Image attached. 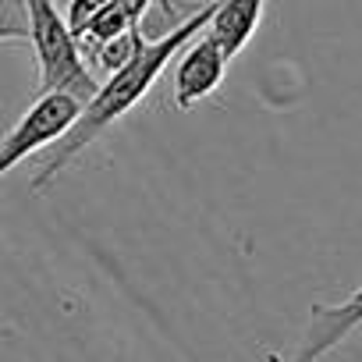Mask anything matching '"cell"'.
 Segmentation results:
<instances>
[{"label": "cell", "instance_id": "6da1fadb", "mask_svg": "<svg viewBox=\"0 0 362 362\" xmlns=\"http://www.w3.org/2000/svg\"><path fill=\"white\" fill-rule=\"evenodd\" d=\"M214 4H217V0L196 8L185 22H177V25H174L170 33H163L160 40H139V43H135L132 57H128L124 64H117V68L107 75V82H100V89L82 103V110H78V117L71 121V128H68L54 146H47V156L40 160L36 174L29 177V189H33V192H43L47 185H54V181L61 177V170H64L71 160H78L110 124H117L124 114H132V110L149 96L153 82H156V78L163 75V68L177 57V50L206 29V22H210V15H214Z\"/></svg>", "mask_w": 362, "mask_h": 362}, {"label": "cell", "instance_id": "7a4b0ae2", "mask_svg": "<svg viewBox=\"0 0 362 362\" xmlns=\"http://www.w3.org/2000/svg\"><path fill=\"white\" fill-rule=\"evenodd\" d=\"M25 25H29V47L36 54L40 71V96L43 93H68L78 103H86L100 82L93 68L86 64V54L68 29V18L57 11V0H22Z\"/></svg>", "mask_w": 362, "mask_h": 362}, {"label": "cell", "instance_id": "3957f363", "mask_svg": "<svg viewBox=\"0 0 362 362\" xmlns=\"http://www.w3.org/2000/svg\"><path fill=\"white\" fill-rule=\"evenodd\" d=\"M78 110H82V103L75 96H68V93H43L4 135H0V181H4L8 170L18 167L25 156L54 146L71 128Z\"/></svg>", "mask_w": 362, "mask_h": 362}, {"label": "cell", "instance_id": "277c9868", "mask_svg": "<svg viewBox=\"0 0 362 362\" xmlns=\"http://www.w3.org/2000/svg\"><path fill=\"white\" fill-rule=\"evenodd\" d=\"M228 57L221 54V47L203 33L199 40H189L177 50L174 61V78H170V100L177 110H192L196 103H203L206 96H214L228 75Z\"/></svg>", "mask_w": 362, "mask_h": 362}, {"label": "cell", "instance_id": "5b68a950", "mask_svg": "<svg viewBox=\"0 0 362 362\" xmlns=\"http://www.w3.org/2000/svg\"><path fill=\"white\" fill-rule=\"evenodd\" d=\"M362 327V288L351 291L344 302L334 305H313L309 327L298 341V351L291 362H320L327 351H334L344 337H351Z\"/></svg>", "mask_w": 362, "mask_h": 362}, {"label": "cell", "instance_id": "8992f818", "mask_svg": "<svg viewBox=\"0 0 362 362\" xmlns=\"http://www.w3.org/2000/svg\"><path fill=\"white\" fill-rule=\"evenodd\" d=\"M263 11H267V0H217L203 33L221 47L228 61H235L245 50V43L256 36Z\"/></svg>", "mask_w": 362, "mask_h": 362}, {"label": "cell", "instance_id": "52a82bcc", "mask_svg": "<svg viewBox=\"0 0 362 362\" xmlns=\"http://www.w3.org/2000/svg\"><path fill=\"white\" fill-rule=\"evenodd\" d=\"M139 25H142V22L135 18V11H132L128 0H114V4H107L103 11H96V15L75 33V40H78L82 54L96 61L107 47L139 36Z\"/></svg>", "mask_w": 362, "mask_h": 362}, {"label": "cell", "instance_id": "ba28073f", "mask_svg": "<svg viewBox=\"0 0 362 362\" xmlns=\"http://www.w3.org/2000/svg\"><path fill=\"white\" fill-rule=\"evenodd\" d=\"M0 43H29L22 0H0Z\"/></svg>", "mask_w": 362, "mask_h": 362}, {"label": "cell", "instance_id": "9c48e42d", "mask_svg": "<svg viewBox=\"0 0 362 362\" xmlns=\"http://www.w3.org/2000/svg\"><path fill=\"white\" fill-rule=\"evenodd\" d=\"M107 4H114V0H68V11H64V18H68V29L71 33H78L96 11H103Z\"/></svg>", "mask_w": 362, "mask_h": 362}]
</instances>
